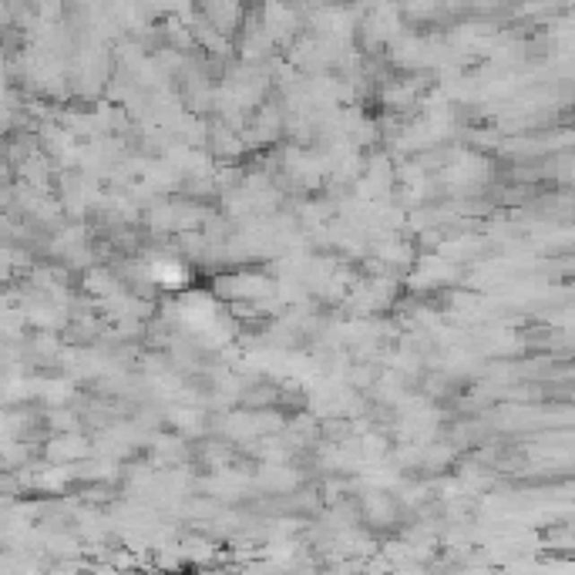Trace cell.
<instances>
[{
	"label": "cell",
	"instance_id": "obj_1",
	"mask_svg": "<svg viewBox=\"0 0 575 575\" xmlns=\"http://www.w3.org/2000/svg\"><path fill=\"white\" fill-rule=\"evenodd\" d=\"M155 276H159L165 286H175V283L182 280V266H179V263H161V266H155Z\"/></svg>",
	"mask_w": 575,
	"mask_h": 575
}]
</instances>
